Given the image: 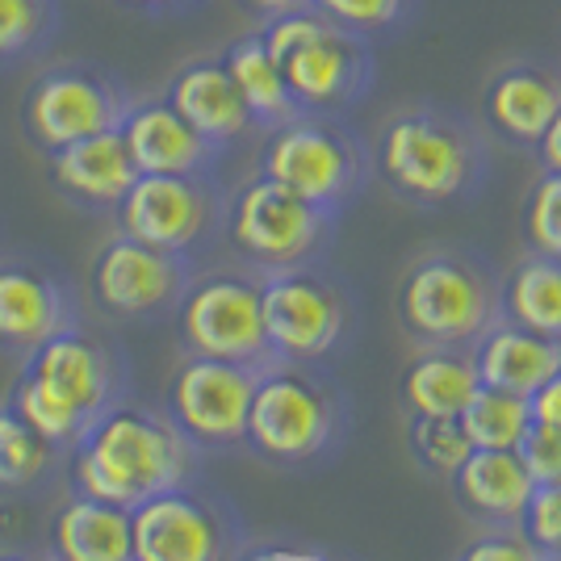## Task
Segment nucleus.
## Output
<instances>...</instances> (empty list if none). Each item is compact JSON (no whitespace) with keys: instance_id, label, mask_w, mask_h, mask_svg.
I'll return each instance as SVG.
<instances>
[{"instance_id":"26","label":"nucleus","mask_w":561,"mask_h":561,"mask_svg":"<svg viewBox=\"0 0 561 561\" xmlns=\"http://www.w3.org/2000/svg\"><path fill=\"white\" fill-rule=\"evenodd\" d=\"M68 469V448L50 445L43 432L0 402V499H25L59 482Z\"/></svg>"},{"instance_id":"9","label":"nucleus","mask_w":561,"mask_h":561,"mask_svg":"<svg viewBox=\"0 0 561 561\" xmlns=\"http://www.w3.org/2000/svg\"><path fill=\"white\" fill-rule=\"evenodd\" d=\"M340 218L314 210L298 193L252 172L227 197V227L222 239L234 260L252 273H285L302 264H323L335 243Z\"/></svg>"},{"instance_id":"33","label":"nucleus","mask_w":561,"mask_h":561,"mask_svg":"<svg viewBox=\"0 0 561 561\" xmlns=\"http://www.w3.org/2000/svg\"><path fill=\"white\" fill-rule=\"evenodd\" d=\"M519 533L537 545L540 553L561 561V486H537L528 507L519 515Z\"/></svg>"},{"instance_id":"29","label":"nucleus","mask_w":561,"mask_h":561,"mask_svg":"<svg viewBox=\"0 0 561 561\" xmlns=\"http://www.w3.org/2000/svg\"><path fill=\"white\" fill-rule=\"evenodd\" d=\"M457 423L473 448H519L524 432L533 427V415H528V398L478 386L469 394L466 411L457 415Z\"/></svg>"},{"instance_id":"28","label":"nucleus","mask_w":561,"mask_h":561,"mask_svg":"<svg viewBox=\"0 0 561 561\" xmlns=\"http://www.w3.org/2000/svg\"><path fill=\"white\" fill-rule=\"evenodd\" d=\"M64 30L59 0H0V71L43 59Z\"/></svg>"},{"instance_id":"30","label":"nucleus","mask_w":561,"mask_h":561,"mask_svg":"<svg viewBox=\"0 0 561 561\" xmlns=\"http://www.w3.org/2000/svg\"><path fill=\"white\" fill-rule=\"evenodd\" d=\"M310 9L377 47V43L398 38L420 18L423 0H310Z\"/></svg>"},{"instance_id":"5","label":"nucleus","mask_w":561,"mask_h":561,"mask_svg":"<svg viewBox=\"0 0 561 561\" xmlns=\"http://www.w3.org/2000/svg\"><path fill=\"white\" fill-rule=\"evenodd\" d=\"M503 319V273L469 243H436L402 268L394 323L415 348H473Z\"/></svg>"},{"instance_id":"18","label":"nucleus","mask_w":561,"mask_h":561,"mask_svg":"<svg viewBox=\"0 0 561 561\" xmlns=\"http://www.w3.org/2000/svg\"><path fill=\"white\" fill-rule=\"evenodd\" d=\"M117 135L130 160L147 176H206L218 172L222 156L210 139H202L185 117L168 105V96H135Z\"/></svg>"},{"instance_id":"10","label":"nucleus","mask_w":561,"mask_h":561,"mask_svg":"<svg viewBox=\"0 0 561 561\" xmlns=\"http://www.w3.org/2000/svg\"><path fill=\"white\" fill-rule=\"evenodd\" d=\"M130 105H135V93L114 68H101L89 59H64L25 84L18 122H22L25 142L50 156L68 142L117 130Z\"/></svg>"},{"instance_id":"14","label":"nucleus","mask_w":561,"mask_h":561,"mask_svg":"<svg viewBox=\"0 0 561 561\" xmlns=\"http://www.w3.org/2000/svg\"><path fill=\"white\" fill-rule=\"evenodd\" d=\"M197 268H202L197 260L172 256L114 231L89 264V294L105 323L156 328V323H172Z\"/></svg>"},{"instance_id":"15","label":"nucleus","mask_w":561,"mask_h":561,"mask_svg":"<svg viewBox=\"0 0 561 561\" xmlns=\"http://www.w3.org/2000/svg\"><path fill=\"white\" fill-rule=\"evenodd\" d=\"M260 369L214 360V356H185L164 386V415L197 448L206 461L231 457L248 436V411Z\"/></svg>"},{"instance_id":"22","label":"nucleus","mask_w":561,"mask_h":561,"mask_svg":"<svg viewBox=\"0 0 561 561\" xmlns=\"http://www.w3.org/2000/svg\"><path fill=\"white\" fill-rule=\"evenodd\" d=\"M473 369H478V386H491L503 394L528 398L537 386L561 369V344L545 340L537 331L515 328L507 319H499L473 348Z\"/></svg>"},{"instance_id":"37","label":"nucleus","mask_w":561,"mask_h":561,"mask_svg":"<svg viewBox=\"0 0 561 561\" xmlns=\"http://www.w3.org/2000/svg\"><path fill=\"white\" fill-rule=\"evenodd\" d=\"M117 9L139 13V18H185L193 9H202L206 0H114Z\"/></svg>"},{"instance_id":"39","label":"nucleus","mask_w":561,"mask_h":561,"mask_svg":"<svg viewBox=\"0 0 561 561\" xmlns=\"http://www.w3.org/2000/svg\"><path fill=\"white\" fill-rule=\"evenodd\" d=\"M252 18L260 22H273V18H285V13H298V9H310V0H239Z\"/></svg>"},{"instance_id":"12","label":"nucleus","mask_w":561,"mask_h":561,"mask_svg":"<svg viewBox=\"0 0 561 561\" xmlns=\"http://www.w3.org/2000/svg\"><path fill=\"white\" fill-rule=\"evenodd\" d=\"M176 344L185 356H214L268 369L277 356L264 335L260 310V273L252 268H197L185 298L172 314Z\"/></svg>"},{"instance_id":"13","label":"nucleus","mask_w":561,"mask_h":561,"mask_svg":"<svg viewBox=\"0 0 561 561\" xmlns=\"http://www.w3.org/2000/svg\"><path fill=\"white\" fill-rule=\"evenodd\" d=\"M248 545V524L222 491L193 478L130 507L135 561H231Z\"/></svg>"},{"instance_id":"1","label":"nucleus","mask_w":561,"mask_h":561,"mask_svg":"<svg viewBox=\"0 0 561 561\" xmlns=\"http://www.w3.org/2000/svg\"><path fill=\"white\" fill-rule=\"evenodd\" d=\"M374 147V176L415 210L469 206L491 185L486 126L466 110L411 101L381 122Z\"/></svg>"},{"instance_id":"20","label":"nucleus","mask_w":561,"mask_h":561,"mask_svg":"<svg viewBox=\"0 0 561 561\" xmlns=\"http://www.w3.org/2000/svg\"><path fill=\"white\" fill-rule=\"evenodd\" d=\"M164 96L168 105L185 117L202 139H210L218 151H231L243 139L260 135L243 96L234 89L231 71L222 68V59H214V55L181 64L176 76L168 80Z\"/></svg>"},{"instance_id":"43","label":"nucleus","mask_w":561,"mask_h":561,"mask_svg":"<svg viewBox=\"0 0 561 561\" xmlns=\"http://www.w3.org/2000/svg\"><path fill=\"white\" fill-rule=\"evenodd\" d=\"M47 561H55V558H50V553H47Z\"/></svg>"},{"instance_id":"24","label":"nucleus","mask_w":561,"mask_h":561,"mask_svg":"<svg viewBox=\"0 0 561 561\" xmlns=\"http://www.w3.org/2000/svg\"><path fill=\"white\" fill-rule=\"evenodd\" d=\"M55 561H135L130 553V507L68 494V503L50 519Z\"/></svg>"},{"instance_id":"34","label":"nucleus","mask_w":561,"mask_h":561,"mask_svg":"<svg viewBox=\"0 0 561 561\" xmlns=\"http://www.w3.org/2000/svg\"><path fill=\"white\" fill-rule=\"evenodd\" d=\"M515 453H519V461H524L528 478L537 486H561V432L533 423Z\"/></svg>"},{"instance_id":"38","label":"nucleus","mask_w":561,"mask_h":561,"mask_svg":"<svg viewBox=\"0 0 561 561\" xmlns=\"http://www.w3.org/2000/svg\"><path fill=\"white\" fill-rule=\"evenodd\" d=\"M540 160V168H549V172H561V110L553 114V122H549V130L540 135L537 151H533Z\"/></svg>"},{"instance_id":"27","label":"nucleus","mask_w":561,"mask_h":561,"mask_svg":"<svg viewBox=\"0 0 561 561\" xmlns=\"http://www.w3.org/2000/svg\"><path fill=\"white\" fill-rule=\"evenodd\" d=\"M503 319L561 344V260L528 256L503 273Z\"/></svg>"},{"instance_id":"7","label":"nucleus","mask_w":561,"mask_h":561,"mask_svg":"<svg viewBox=\"0 0 561 561\" xmlns=\"http://www.w3.org/2000/svg\"><path fill=\"white\" fill-rule=\"evenodd\" d=\"M260 43L277 59L302 114H348L377 84L374 43L340 30L314 9L260 22Z\"/></svg>"},{"instance_id":"31","label":"nucleus","mask_w":561,"mask_h":561,"mask_svg":"<svg viewBox=\"0 0 561 561\" xmlns=\"http://www.w3.org/2000/svg\"><path fill=\"white\" fill-rule=\"evenodd\" d=\"M519 243L528 256L561 260V172L540 168L519 206Z\"/></svg>"},{"instance_id":"2","label":"nucleus","mask_w":561,"mask_h":561,"mask_svg":"<svg viewBox=\"0 0 561 561\" xmlns=\"http://www.w3.org/2000/svg\"><path fill=\"white\" fill-rule=\"evenodd\" d=\"M206 457L181 436L164 407L122 398L101 411L71 445L64 482L68 494L139 507L142 499L202 478Z\"/></svg>"},{"instance_id":"25","label":"nucleus","mask_w":561,"mask_h":561,"mask_svg":"<svg viewBox=\"0 0 561 561\" xmlns=\"http://www.w3.org/2000/svg\"><path fill=\"white\" fill-rule=\"evenodd\" d=\"M218 59H222V68L231 71L234 89H239V96H243V105H248V114H252L260 135H268V130L285 126L289 117L302 114L298 101H294L289 89H285V76H280L277 59H273L268 47L260 43V30L256 34L234 38Z\"/></svg>"},{"instance_id":"23","label":"nucleus","mask_w":561,"mask_h":561,"mask_svg":"<svg viewBox=\"0 0 561 561\" xmlns=\"http://www.w3.org/2000/svg\"><path fill=\"white\" fill-rule=\"evenodd\" d=\"M478 390L469 348H420L398 374V402L407 420H457Z\"/></svg>"},{"instance_id":"42","label":"nucleus","mask_w":561,"mask_h":561,"mask_svg":"<svg viewBox=\"0 0 561 561\" xmlns=\"http://www.w3.org/2000/svg\"><path fill=\"white\" fill-rule=\"evenodd\" d=\"M314 561H352V558H335V553H319Z\"/></svg>"},{"instance_id":"4","label":"nucleus","mask_w":561,"mask_h":561,"mask_svg":"<svg viewBox=\"0 0 561 561\" xmlns=\"http://www.w3.org/2000/svg\"><path fill=\"white\" fill-rule=\"evenodd\" d=\"M352 427V394L331 369L273 360L256 377L243 448L264 466L310 473L344 457Z\"/></svg>"},{"instance_id":"21","label":"nucleus","mask_w":561,"mask_h":561,"mask_svg":"<svg viewBox=\"0 0 561 561\" xmlns=\"http://www.w3.org/2000/svg\"><path fill=\"white\" fill-rule=\"evenodd\" d=\"M533 491L537 482L528 478L515 448H473L448 478L457 512L478 528H519Z\"/></svg>"},{"instance_id":"17","label":"nucleus","mask_w":561,"mask_h":561,"mask_svg":"<svg viewBox=\"0 0 561 561\" xmlns=\"http://www.w3.org/2000/svg\"><path fill=\"white\" fill-rule=\"evenodd\" d=\"M561 110V64L540 55H519L491 71L482 84V126L515 151H537Z\"/></svg>"},{"instance_id":"16","label":"nucleus","mask_w":561,"mask_h":561,"mask_svg":"<svg viewBox=\"0 0 561 561\" xmlns=\"http://www.w3.org/2000/svg\"><path fill=\"white\" fill-rule=\"evenodd\" d=\"M76 323H84V298L59 260L38 252L0 256V356L22 365L50 335Z\"/></svg>"},{"instance_id":"19","label":"nucleus","mask_w":561,"mask_h":561,"mask_svg":"<svg viewBox=\"0 0 561 561\" xmlns=\"http://www.w3.org/2000/svg\"><path fill=\"white\" fill-rule=\"evenodd\" d=\"M50 188L68 202L71 210L110 218L122 206V197L139 181V168L130 160L126 142L117 130L93 135V139L68 142L47 156Z\"/></svg>"},{"instance_id":"36","label":"nucleus","mask_w":561,"mask_h":561,"mask_svg":"<svg viewBox=\"0 0 561 561\" xmlns=\"http://www.w3.org/2000/svg\"><path fill=\"white\" fill-rule=\"evenodd\" d=\"M528 415L537 427H553L561 432V369L545 386H537L533 394H528Z\"/></svg>"},{"instance_id":"11","label":"nucleus","mask_w":561,"mask_h":561,"mask_svg":"<svg viewBox=\"0 0 561 561\" xmlns=\"http://www.w3.org/2000/svg\"><path fill=\"white\" fill-rule=\"evenodd\" d=\"M227 197L231 188L218 181V172H206V176L139 172V181L130 185L110 218H114V231L130 234L139 243L206 264V256L222 243Z\"/></svg>"},{"instance_id":"6","label":"nucleus","mask_w":561,"mask_h":561,"mask_svg":"<svg viewBox=\"0 0 561 561\" xmlns=\"http://www.w3.org/2000/svg\"><path fill=\"white\" fill-rule=\"evenodd\" d=\"M256 172L344 218L374 185V147L344 114H298L264 135Z\"/></svg>"},{"instance_id":"8","label":"nucleus","mask_w":561,"mask_h":561,"mask_svg":"<svg viewBox=\"0 0 561 561\" xmlns=\"http://www.w3.org/2000/svg\"><path fill=\"white\" fill-rule=\"evenodd\" d=\"M264 335L277 360L289 365H323L344 360L360 331L356 289L323 264H302L260 277Z\"/></svg>"},{"instance_id":"41","label":"nucleus","mask_w":561,"mask_h":561,"mask_svg":"<svg viewBox=\"0 0 561 561\" xmlns=\"http://www.w3.org/2000/svg\"><path fill=\"white\" fill-rule=\"evenodd\" d=\"M0 561H47V553H34V549H13V553H0Z\"/></svg>"},{"instance_id":"32","label":"nucleus","mask_w":561,"mask_h":561,"mask_svg":"<svg viewBox=\"0 0 561 561\" xmlns=\"http://www.w3.org/2000/svg\"><path fill=\"white\" fill-rule=\"evenodd\" d=\"M407 448H411L415 466L440 482H448L457 466L473 453L457 420H407Z\"/></svg>"},{"instance_id":"35","label":"nucleus","mask_w":561,"mask_h":561,"mask_svg":"<svg viewBox=\"0 0 561 561\" xmlns=\"http://www.w3.org/2000/svg\"><path fill=\"white\" fill-rule=\"evenodd\" d=\"M457 561H553V558L540 553L519 528H486L478 540H469L466 553Z\"/></svg>"},{"instance_id":"40","label":"nucleus","mask_w":561,"mask_h":561,"mask_svg":"<svg viewBox=\"0 0 561 561\" xmlns=\"http://www.w3.org/2000/svg\"><path fill=\"white\" fill-rule=\"evenodd\" d=\"M289 558H294V553H289L285 545H277V540H260V545L248 540L231 561H289Z\"/></svg>"},{"instance_id":"3","label":"nucleus","mask_w":561,"mask_h":561,"mask_svg":"<svg viewBox=\"0 0 561 561\" xmlns=\"http://www.w3.org/2000/svg\"><path fill=\"white\" fill-rule=\"evenodd\" d=\"M130 356L114 335L76 323L25 356L4 402L50 445L71 453L101 411L130 398Z\"/></svg>"}]
</instances>
